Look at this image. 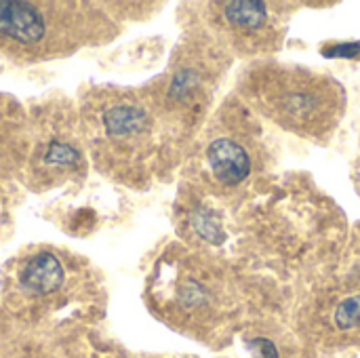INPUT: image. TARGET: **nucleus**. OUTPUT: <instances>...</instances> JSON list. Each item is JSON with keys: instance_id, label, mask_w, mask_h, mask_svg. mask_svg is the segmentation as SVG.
<instances>
[{"instance_id": "nucleus-2", "label": "nucleus", "mask_w": 360, "mask_h": 358, "mask_svg": "<svg viewBox=\"0 0 360 358\" xmlns=\"http://www.w3.org/2000/svg\"><path fill=\"white\" fill-rule=\"evenodd\" d=\"M46 21L44 15L30 2L0 0V34L21 42L36 44L44 38Z\"/></svg>"}, {"instance_id": "nucleus-8", "label": "nucleus", "mask_w": 360, "mask_h": 358, "mask_svg": "<svg viewBox=\"0 0 360 358\" xmlns=\"http://www.w3.org/2000/svg\"><path fill=\"white\" fill-rule=\"evenodd\" d=\"M333 321H335L338 329H342V331L360 329V293L346 298V300L335 308Z\"/></svg>"}, {"instance_id": "nucleus-4", "label": "nucleus", "mask_w": 360, "mask_h": 358, "mask_svg": "<svg viewBox=\"0 0 360 358\" xmlns=\"http://www.w3.org/2000/svg\"><path fill=\"white\" fill-rule=\"evenodd\" d=\"M63 268L61 262L53 253H36L32 260L21 268L19 283L32 295H51L61 289L63 285Z\"/></svg>"}, {"instance_id": "nucleus-9", "label": "nucleus", "mask_w": 360, "mask_h": 358, "mask_svg": "<svg viewBox=\"0 0 360 358\" xmlns=\"http://www.w3.org/2000/svg\"><path fill=\"white\" fill-rule=\"evenodd\" d=\"M200 78L194 70H181L175 78H173V84H171V97L173 99H184V97H190L196 87H198Z\"/></svg>"}, {"instance_id": "nucleus-6", "label": "nucleus", "mask_w": 360, "mask_h": 358, "mask_svg": "<svg viewBox=\"0 0 360 358\" xmlns=\"http://www.w3.org/2000/svg\"><path fill=\"white\" fill-rule=\"evenodd\" d=\"M224 15L228 23L245 34H253L266 27L268 23V6L264 2H226L224 4Z\"/></svg>"}, {"instance_id": "nucleus-3", "label": "nucleus", "mask_w": 360, "mask_h": 358, "mask_svg": "<svg viewBox=\"0 0 360 358\" xmlns=\"http://www.w3.org/2000/svg\"><path fill=\"white\" fill-rule=\"evenodd\" d=\"M207 162L213 177L226 186H236L251 173V158L243 146L232 139H215L207 150Z\"/></svg>"}, {"instance_id": "nucleus-1", "label": "nucleus", "mask_w": 360, "mask_h": 358, "mask_svg": "<svg viewBox=\"0 0 360 358\" xmlns=\"http://www.w3.org/2000/svg\"><path fill=\"white\" fill-rule=\"evenodd\" d=\"M259 103L291 131L304 135L325 133L342 112V89L329 78H316L300 70L266 72L255 80Z\"/></svg>"}, {"instance_id": "nucleus-11", "label": "nucleus", "mask_w": 360, "mask_h": 358, "mask_svg": "<svg viewBox=\"0 0 360 358\" xmlns=\"http://www.w3.org/2000/svg\"><path fill=\"white\" fill-rule=\"evenodd\" d=\"M249 346H255V350L259 352V357L262 358H278V350H276V346H274L270 340H264V338L251 340Z\"/></svg>"}, {"instance_id": "nucleus-7", "label": "nucleus", "mask_w": 360, "mask_h": 358, "mask_svg": "<svg viewBox=\"0 0 360 358\" xmlns=\"http://www.w3.org/2000/svg\"><path fill=\"white\" fill-rule=\"evenodd\" d=\"M80 160H82V154L74 146L63 143V141H51L42 158V162L49 167H74Z\"/></svg>"}, {"instance_id": "nucleus-5", "label": "nucleus", "mask_w": 360, "mask_h": 358, "mask_svg": "<svg viewBox=\"0 0 360 358\" xmlns=\"http://www.w3.org/2000/svg\"><path fill=\"white\" fill-rule=\"evenodd\" d=\"M150 124L148 112L133 103H120L103 112V127L110 137H135L141 135Z\"/></svg>"}, {"instance_id": "nucleus-10", "label": "nucleus", "mask_w": 360, "mask_h": 358, "mask_svg": "<svg viewBox=\"0 0 360 358\" xmlns=\"http://www.w3.org/2000/svg\"><path fill=\"white\" fill-rule=\"evenodd\" d=\"M323 55H327V57L354 59V57L360 55V42H346V44H335L333 49H323Z\"/></svg>"}]
</instances>
